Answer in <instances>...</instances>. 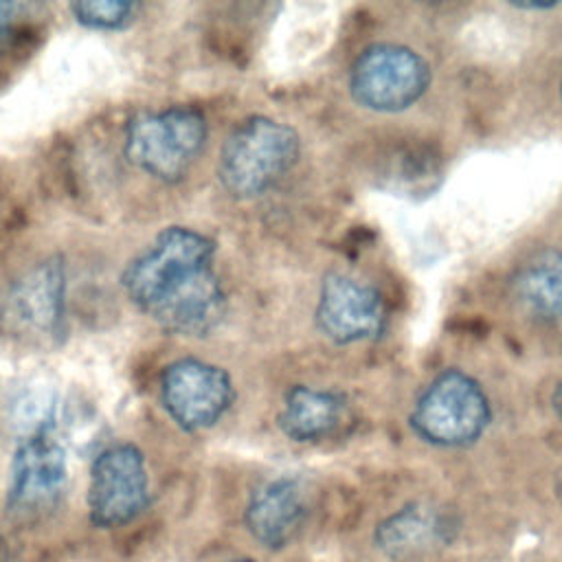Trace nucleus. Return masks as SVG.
Listing matches in <instances>:
<instances>
[{"label":"nucleus","instance_id":"1a4fd4ad","mask_svg":"<svg viewBox=\"0 0 562 562\" xmlns=\"http://www.w3.org/2000/svg\"><path fill=\"white\" fill-rule=\"evenodd\" d=\"M2 318L13 334L55 340L66 325V266L46 257L18 274L2 296Z\"/></svg>","mask_w":562,"mask_h":562},{"label":"nucleus","instance_id":"4468645a","mask_svg":"<svg viewBox=\"0 0 562 562\" xmlns=\"http://www.w3.org/2000/svg\"><path fill=\"white\" fill-rule=\"evenodd\" d=\"M516 294L533 314L562 318V250L531 259L518 272Z\"/></svg>","mask_w":562,"mask_h":562},{"label":"nucleus","instance_id":"a211bd4d","mask_svg":"<svg viewBox=\"0 0 562 562\" xmlns=\"http://www.w3.org/2000/svg\"><path fill=\"white\" fill-rule=\"evenodd\" d=\"M555 406L560 408V413H562V391L558 393V397H555Z\"/></svg>","mask_w":562,"mask_h":562},{"label":"nucleus","instance_id":"39448f33","mask_svg":"<svg viewBox=\"0 0 562 562\" xmlns=\"http://www.w3.org/2000/svg\"><path fill=\"white\" fill-rule=\"evenodd\" d=\"M68 483L66 452L53 432V426H40L29 430L15 446L9 487H7V512L13 520L33 522L50 516Z\"/></svg>","mask_w":562,"mask_h":562},{"label":"nucleus","instance_id":"f03ea898","mask_svg":"<svg viewBox=\"0 0 562 562\" xmlns=\"http://www.w3.org/2000/svg\"><path fill=\"white\" fill-rule=\"evenodd\" d=\"M296 132L268 116L241 121L224 140L217 178L226 193L248 200L272 189L299 158Z\"/></svg>","mask_w":562,"mask_h":562},{"label":"nucleus","instance_id":"dca6fc26","mask_svg":"<svg viewBox=\"0 0 562 562\" xmlns=\"http://www.w3.org/2000/svg\"><path fill=\"white\" fill-rule=\"evenodd\" d=\"M395 187L406 193L432 189V180L439 176V162L430 151H406L402 158H395V169H391Z\"/></svg>","mask_w":562,"mask_h":562},{"label":"nucleus","instance_id":"6ab92c4d","mask_svg":"<svg viewBox=\"0 0 562 562\" xmlns=\"http://www.w3.org/2000/svg\"><path fill=\"white\" fill-rule=\"evenodd\" d=\"M228 562H255V560H228Z\"/></svg>","mask_w":562,"mask_h":562},{"label":"nucleus","instance_id":"f3484780","mask_svg":"<svg viewBox=\"0 0 562 562\" xmlns=\"http://www.w3.org/2000/svg\"><path fill=\"white\" fill-rule=\"evenodd\" d=\"M26 4L22 2H13V0H0V42L4 37H9V33L13 31L18 18L24 13Z\"/></svg>","mask_w":562,"mask_h":562},{"label":"nucleus","instance_id":"6e6552de","mask_svg":"<svg viewBox=\"0 0 562 562\" xmlns=\"http://www.w3.org/2000/svg\"><path fill=\"white\" fill-rule=\"evenodd\" d=\"M160 404L176 426L198 432L215 426L233 404L231 375L211 362L180 358L160 373Z\"/></svg>","mask_w":562,"mask_h":562},{"label":"nucleus","instance_id":"9d476101","mask_svg":"<svg viewBox=\"0 0 562 562\" xmlns=\"http://www.w3.org/2000/svg\"><path fill=\"white\" fill-rule=\"evenodd\" d=\"M316 323L338 345L369 340L384 329V301L373 285L349 274L331 272L321 285Z\"/></svg>","mask_w":562,"mask_h":562},{"label":"nucleus","instance_id":"423d86ee","mask_svg":"<svg viewBox=\"0 0 562 562\" xmlns=\"http://www.w3.org/2000/svg\"><path fill=\"white\" fill-rule=\"evenodd\" d=\"M86 505L90 522L99 529L130 525L147 509L149 474L134 443H112L94 457Z\"/></svg>","mask_w":562,"mask_h":562},{"label":"nucleus","instance_id":"f8f14e48","mask_svg":"<svg viewBox=\"0 0 562 562\" xmlns=\"http://www.w3.org/2000/svg\"><path fill=\"white\" fill-rule=\"evenodd\" d=\"M457 533L454 512L432 503H408L375 525L373 544L391 560H408L448 547Z\"/></svg>","mask_w":562,"mask_h":562},{"label":"nucleus","instance_id":"ddd939ff","mask_svg":"<svg viewBox=\"0 0 562 562\" xmlns=\"http://www.w3.org/2000/svg\"><path fill=\"white\" fill-rule=\"evenodd\" d=\"M345 413L347 404L340 393L299 384L285 393L279 426L292 441H321L338 430Z\"/></svg>","mask_w":562,"mask_h":562},{"label":"nucleus","instance_id":"f257e3e1","mask_svg":"<svg viewBox=\"0 0 562 562\" xmlns=\"http://www.w3.org/2000/svg\"><path fill=\"white\" fill-rule=\"evenodd\" d=\"M213 257L211 237L189 226H167L125 266L121 283L127 299L165 331L204 336L226 312Z\"/></svg>","mask_w":562,"mask_h":562},{"label":"nucleus","instance_id":"7ed1b4c3","mask_svg":"<svg viewBox=\"0 0 562 562\" xmlns=\"http://www.w3.org/2000/svg\"><path fill=\"white\" fill-rule=\"evenodd\" d=\"M206 119L191 105L140 112L125 127L123 151L147 176L173 184L187 176L206 143Z\"/></svg>","mask_w":562,"mask_h":562},{"label":"nucleus","instance_id":"20e7f679","mask_svg":"<svg viewBox=\"0 0 562 562\" xmlns=\"http://www.w3.org/2000/svg\"><path fill=\"white\" fill-rule=\"evenodd\" d=\"M490 415V402L481 384L463 371L448 369L417 397L411 426L432 446L461 448L485 432Z\"/></svg>","mask_w":562,"mask_h":562},{"label":"nucleus","instance_id":"9b49d317","mask_svg":"<svg viewBox=\"0 0 562 562\" xmlns=\"http://www.w3.org/2000/svg\"><path fill=\"white\" fill-rule=\"evenodd\" d=\"M310 514L307 483L296 474H281L261 483L248 498L244 522L266 549L288 547L303 529Z\"/></svg>","mask_w":562,"mask_h":562},{"label":"nucleus","instance_id":"0eeeda50","mask_svg":"<svg viewBox=\"0 0 562 562\" xmlns=\"http://www.w3.org/2000/svg\"><path fill=\"white\" fill-rule=\"evenodd\" d=\"M430 68L415 50L373 44L353 61L349 86L353 99L375 112L411 108L428 88Z\"/></svg>","mask_w":562,"mask_h":562},{"label":"nucleus","instance_id":"aec40b11","mask_svg":"<svg viewBox=\"0 0 562 562\" xmlns=\"http://www.w3.org/2000/svg\"><path fill=\"white\" fill-rule=\"evenodd\" d=\"M0 562H2V555H0Z\"/></svg>","mask_w":562,"mask_h":562},{"label":"nucleus","instance_id":"2eb2a0df","mask_svg":"<svg viewBox=\"0 0 562 562\" xmlns=\"http://www.w3.org/2000/svg\"><path fill=\"white\" fill-rule=\"evenodd\" d=\"M68 11L81 26L97 31H119L134 20L138 4L130 0H79L68 4Z\"/></svg>","mask_w":562,"mask_h":562}]
</instances>
